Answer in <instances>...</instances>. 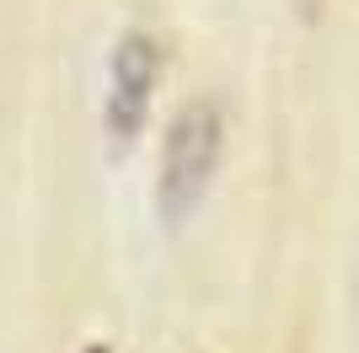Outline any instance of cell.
I'll return each mask as SVG.
<instances>
[{
  "label": "cell",
  "instance_id": "cell-1",
  "mask_svg": "<svg viewBox=\"0 0 359 353\" xmlns=\"http://www.w3.org/2000/svg\"><path fill=\"white\" fill-rule=\"evenodd\" d=\"M220 139H225V123L215 102H188L172 118L161 145V176H156V198H161L166 220H182L204 198L215 161H220Z\"/></svg>",
  "mask_w": 359,
  "mask_h": 353
},
{
  "label": "cell",
  "instance_id": "cell-2",
  "mask_svg": "<svg viewBox=\"0 0 359 353\" xmlns=\"http://www.w3.org/2000/svg\"><path fill=\"white\" fill-rule=\"evenodd\" d=\"M156 75H161V48L150 32H123L118 54H113V70H107V129L118 145H129L140 134L150 113V91H156Z\"/></svg>",
  "mask_w": 359,
  "mask_h": 353
}]
</instances>
